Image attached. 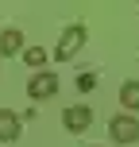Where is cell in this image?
Here are the masks:
<instances>
[{
	"label": "cell",
	"mask_w": 139,
	"mask_h": 147,
	"mask_svg": "<svg viewBox=\"0 0 139 147\" xmlns=\"http://www.w3.org/2000/svg\"><path fill=\"white\" fill-rule=\"evenodd\" d=\"M81 43H85V23L66 27V31H62V39H58V47H54V58H58V62H70L73 54L81 51Z\"/></svg>",
	"instance_id": "cell-1"
},
{
	"label": "cell",
	"mask_w": 139,
	"mask_h": 147,
	"mask_svg": "<svg viewBox=\"0 0 139 147\" xmlns=\"http://www.w3.org/2000/svg\"><path fill=\"white\" fill-rule=\"evenodd\" d=\"M108 136L116 143H139V120L132 112H120V116L108 120Z\"/></svg>",
	"instance_id": "cell-2"
},
{
	"label": "cell",
	"mask_w": 139,
	"mask_h": 147,
	"mask_svg": "<svg viewBox=\"0 0 139 147\" xmlns=\"http://www.w3.org/2000/svg\"><path fill=\"white\" fill-rule=\"evenodd\" d=\"M54 93H58V78L46 74V70L27 81V97H31V101H46V97H54Z\"/></svg>",
	"instance_id": "cell-3"
},
{
	"label": "cell",
	"mask_w": 139,
	"mask_h": 147,
	"mask_svg": "<svg viewBox=\"0 0 139 147\" xmlns=\"http://www.w3.org/2000/svg\"><path fill=\"white\" fill-rule=\"evenodd\" d=\"M89 124H93V109H89V105H73V109H66V128H70V132H85Z\"/></svg>",
	"instance_id": "cell-4"
},
{
	"label": "cell",
	"mask_w": 139,
	"mask_h": 147,
	"mask_svg": "<svg viewBox=\"0 0 139 147\" xmlns=\"http://www.w3.org/2000/svg\"><path fill=\"white\" fill-rule=\"evenodd\" d=\"M15 140H19V116L0 109V143H15Z\"/></svg>",
	"instance_id": "cell-5"
},
{
	"label": "cell",
	"mask_w": 139,
	"mask_h": 147,
	"mask_svg": "<svg viewBox=\"0 0 139 147\" xmlns=\"http://www.w3.org/2000/svg\"><path fill=\"white\" fill-rule=\"evenodd\" d=\"M0 54H23V31L15 27L0 31Z\"/></svg>",
	"instance_id": "cell-6"
},
{
	"label": "cell",
	"mask_w": 139,
	"mask_h": 147,
	"mask_svg": "<svg viewBox=\"0 0 139 147\" xmlns=\"http://www.w3.org/2000/svg\"><path fill=\"white\" fill-rule=\"evenodd\" d=\"M120 105H124V109H139V78H128L124 85H120Z\"/></svg>",
	"instance_id": "cell-7"
},
{
	"label": "cell",
	"mask_w": 139,
	"mask_h": 147,
	"mask_svg": "<svg viewBox=\"0 0 139 147\" xmlns=\"http://www.w3.org/2000/svg\"><path fill=\"white\" fill-rule=\"evenodd\" d=\"M23 62H27V66H43V62H46V54L39 51V47H27V51H23Z\"/></svg>",
	"instance_id": "cell-8"
},
{
	"label": "cell",
	"mask_w": 139,
	"mask_h": 147,
	"mask_svg": "<svg viewBox=\"0 0 139 147\" xmlns=\"http://www.w3.org/2000/svg\"><path fill=\"white\" fill-rule=\"evenodd\" d=\"M93 85H97L93 74H77V89H93Z\"/></svg>",
	"instance_id": "cell-9"
}]
</instances>
